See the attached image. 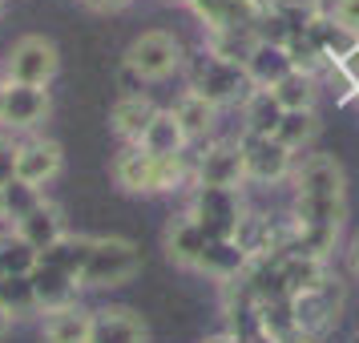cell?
Here are the masks:
<instances>
[{
  "label": "cell",
  "instance_id": "cell-42",
  "mask_svg": "<svg viewBox=\"0 0 359 343\" xmlns=\"http://www.w3.org/2000/svg\"><path fill=\"white\" fill-rule=\"evenodd\" d=\"M355 101H359V89H355Z\"/></svg>",
  "mask_w": 359,
  "mask_h": 343
},
{
  "label": "cell",
  "instance_id": "cell-41",
  "mask_svg": "<svg viewBox=\"0 0 359 343\" xmlns=\"http://www.w3.org/2000/svg\"><path fill=\"white\" fill-rule=\"evenodd\" d=\"M0 109H4V85H0Z\"/></svg>",
  "mask_w": 359,
  "mask_h": 343
},
{
  "label": "cell",
  "instance_id": "cell-20",
  "mask_svg": "<svg viewBox=\"0 0 359 343\" xmlns=\"http://www.w3.org/2000/svg\"><path fill=\"white\" fill-rule=\"evenodd\" d=\"M33 283V299H36V311H61V307H73L77 303V291H81V283L77 278L61 275V271H49V267H41L36 262V271L29 275Z\"/></svg>",
  "mask_w": 359,
  "mask_h": 343
},
{
  "label": "cell",
  "instance_id": "cell-8",
  "mask_svg": "<svg viewBox=\"0 0 359 343\" xmlns=\"http://www.w3.org/2000/svg\"><path fill=\"white\" fill-rule=\"evenodd\" d=\"M198 186H210V190H238L246 182L243 174V142L238 137H222V142H210L202 149V158L194 166Z\"/></svg>",
  "mask_w": 359,
  "mask_h": 343
},
{
  "label": "cell",
  "instance_id": "cell-27",
  "mask_svg": "<svg viewBox=\"0 0 359 343\" xmlns=\"http://www.w3.org/2000/svg\"><path fill=\"white\" fill-rule=\"evenodd\" d=\"M243 117H246V133H250V137H275L278 121H283V109H278V101L271 97V89H255V93L243 101Z\"/></svg>",
  "mask_w": 359,
  "mask_h": 343
},
{
  "label": "cell",
  "instance_id": "cell-33",
  "mask_svg": "<svg viewBox=\"0 0 359 343\" xmlns=\"http://www.w3.org/2000/svg\"><path fill=\"white\" fill-rule=\"evenodd\" d=\"M327 17L335 20L339 29H347V33L359 36V0H335V8H331Z\"/></svg>",
  "mask_w": 359,
  "mask_h": 343
},
{
  "label": "cell",
  "instance_id": "cell-44",
  "mask_svg": "<svg viewBox=\"0 0 359 343\" xmlns=\"http://www.w3.org/2000/svg\"><path fill=\"white\" fill-rule=\"evenodd\" d=\"M0 278H4V275H0Z\"/></svg>",
  "mask_w": 359,
  "mask_h": 343
},
{
  "label": "cell",
  "instance_id": "cell-1",
  "mask_svg": "<svg viewBox=\"0 0 359 343\" xmlns=\"http://www.w3.org/2000/svg\"><path fill=\"white\" fill-rule=\"evenodd\" d=\"M114 182L126 194H170L186 182V154L182 158H149L137 146H126L114 158Z\"/></svg>",
  "mask_w": 359,
  "mask_h": 343
},
{
  "label": "cell",
  "instance_id": "cell-13",
  "mask_svg": "<svg viewBox=\"0 0 359 343\" xmlns=\"http://www.w3.org/2000/svg\"><path fill=\"white\" fill-rule=\"evenodd\" d=\"M61 166H65V154H61V146L49 142V137H36V142L17 146V182L33 186V190L49 186V182L61 174Z\"/></svg>",
  "mask_w": 359,
  "mask_h": 343
},
{
  "label": "cell",
  "instance_id": "cell-12",
  "mask_svg": "<svg viewBox=\"0 0 359 343\" xmlns=\"http://www.w3.org/2000/svg\"><path fill=\"white\" fill-rule=\"evenodd\" d=\"M339 303H343V295H339V287H335V278H331L327 287H319V291L294 295L291 311H294V323H299V335L307 343L315 339V335H323L327 327L339 319Z\"/></svg>",
  "mask_w": 359,
  "mask_h": 343
},
{
  "label": "cell",
  "instance_id": "cell-16",
  "mask_svg": "<svg viewBox=\"0 0 359 343\" xmlns=\"http://www.w3.org/2000/svg\"><path fill=\"white\" fill-rule=\"evenodd\" d=\"M13 230L33 246L36 255H41V250H49L57 238H65V234H69V230H65V214H61V206H53V202H41V206L25 214Z\"/></svg>",
  "mask_w": 359,
  "mask_h": 343
},
{
  "label": "cell",
  "instance_id": "cell-29",
  "mask_svg": "<svg viewBox=\"0 0 359 343\" xmlns=\"http://www.w3.org/2000/svg\"><path fill=\"white\" fill-rule=\"evenodd\" d=\"M259 45V33H210V41L202 45L206 53H214L218 61H226V65H246L250 61V53Z\"/></svg>",
  "mask_w": 359,
  "mask_h": 343
},
{
  "label": "cell",
  "instance_id": "cell-26",
  "mask_svg": "<svg viewBox=\"0 0 359 343\" xmlns=\"http://www.w3.org/2000/svg\"><path fill=\"white\" fill-rule=\"evenodd\" d=\"M271 97L278 101L283 114H303V109H315V97H319V81L311 73H287L283 81L271 89Z\"/></svg>",
  "mask_w": 359,
  "mask_h": 343
},
{
  "label": "cell",
  "instance_id": "cell-18",
  "mask_svg": "<svg viewBox=\"0 0 359 343\" xmlns=\"http://www.w3.org/2000/svg\"><path fill=\"white\" fill-rule=\"evenodd\" d=\"M186 146H190V142H186L182 126L174 121V114H170V109H154V117H149V126H146V133H142L137 149L149 154V158H182Z\"/></svg>",
  "mask_w": 359,
  "mask_h": 343
},
{
  "label": "cell",
  "instance_id": "cell-32",
  "mask_svg": "<svg viewBox=\"0 0 359 343\" xmlns=\"http://www.w3.org/2000/svg\"><path fill=\"white\" fill-rule=\"evenodd\" d=\"M0 303H4V311H8L13 319H20V315L36 311L33 283H29V278H0Z\"/></svg>",
  "mask_w": 359,
  "mask_h": 343
},
{
  "label": "cell",
  "instance_id": "cell-37",
  "mask_svg": "<svg viewBox=\"0 0 359 343\" xmlns=\"http://www.w3.org/2000/svg\"><path fill=\"white\" fill-rule=\"evenodd\" d=\"M347 262H351V275L359 278V234H355V243H351V250H347Z\"/></svg>",
  "mask_w": 359,
  "mask_h": 343
},
{
  "label": "cell",
  "instance_id": "cell-15",
  "mask_svg": "<svg viewBox=\"0 0 359 343\" xmlns=\"http://www.w3.org/2000/svg\"><path fill=\"white\" fill-rule=\"evenodd\" d=\"M278 275H283V287L287 295H307V291H319L331 283L327 275V262L323 259H311V255H294V250H278Z\"/></svg>",
  "mask_w": 359,
  "mask_h": 343
},
{
  "label": "cell",
  "instance_id": "cell-4",
  "mask_svg": "<svg viewBox=\"0 0 359 343\" xmlns=\"http://www.w3.org/2000/svg\"><path fill=\"white\" fill-rule=\"evenodd\" d=\"M294 202L347 206V174L331 154H307L294 166Z\"/></svg>",
  "mask_w": 359,
  "mask_h": 343
},
{
  "label": "cell",
  "instance_id": "cell-6",
  "mask_svg": "<svg viewBox=\"0 0 359 343\" xmlns=\"http://www.w3.org/2000/svg\"><path fill=\"white\" fill-rule=\"evenodd\" d=\"M182 61H186V53H182L178 36L165 33V29H149V33H142L126 49V61L121 65H130L142 81H162L174 69H182Z\"/></svg>",
  "mask_w": 359,
  "mask_h": 343
},
{
  "label": "cell",
  "instance_id": "cell-17",
  "mask_svg": "<svg viewBox=\"0 0 359 343\" xmlns=\"http://www.w3.org/2000/svg\"><path fill=\"white\" fill-rule=\"evenodd\" d=\"M243 69H246V81L255 85V89H275L287 73H294L287 45H271V41H259Z\"/></svg>",
  "mask_w": 359,
  "mask_h": 343
},
{
  "label": "cell",
  "instance_id": "cell-3",
  "mask_svg": "<svg viewBox=\"0 0 359 343\" xmlns=\"http://www.w3.org/2000/svg\"><path fill=\"white\" fill-rule=\"evenodd\" d=\"M142 271V250L130 238H93V250H89V262L81 271V287H93V291H109V287H126L130 278H137Z\"/></svg>",
  "mask_w": 359,
  "mask_h": 343
},
{
  "label": "cell",
  "instance_id": "cell-23",
  "mask_svg": "<svg viewBox=\"0 0 359 343\" xmlns=\"http://www.w3.org/2000/svg\"><path fill=\"white\" fill-rule=\"evenodd\" d=\"M250 267V259H246V250L234 238L230 243H206V250H202V259H198L194 271H202V275L218 278V283H230V278H238Z\"/></svg>",
  "mask_w": 359,
  "mask_h": 343
},
{
  "label": "cell",
  "instance_id": "cell-19",
  "mask_svg": "<svg viewBox=\"0 0 359 343\" xmlns=\"http://www.w3.org/2000/svg\"><path fill=\"white\" fill-rule=\"evenodd\" d=\"M206 234H202V227H198L190 214H182V218H174L170 227H165V259L174 262V267H190L194 271L198 259H202V250H206Z\"/></svg>",
  "mask_w": 359,
  "mask_h": 343
},
{
  "label": "cell",
  "instance_id": "cell-25",
  "mask_svg": "<svg viewBox=\"0 0 359 343\" xmlns=\"http://www.w3.org/2000/svg\"><path fill=\"white\" fill-rule=\"evenodd\" d=\"M170 114H174V121L182 126L186 142H198V137H206V133L214 130V114H218V109H214L210 101H202L198 93L186 89V93L174 101V109H170Z\"/></svg>",
  "mask_w": 359,
  "mask_h": 343
},
{
  "label": "cell",
  "instance_id": "cell-35",
  "mask_svg": "<svg viewBox=\"0 0 359 343\" xmlns=\"http://www.w3.org/2000/svg\"><path fill=\"white\" fill-rule=\"evenodd\" d=\"M339 73L351 81V89H359V41H355V49H351V53L339 61Z\"/></svg>",
  "mask_w": 359,
  "mask_h": 343
},
{
  "label": "cell",
  "instance_id": "cell-21",
  "mask_svg": "<svg viewBox=\"0 0 359 343\" xmlns=\"http://www.w3.org/2000/svg\"><path fill=\"white\" fill-rule=\"evenodd\" d=\"M89 250H93V238H89V234H65V238H57L49 250H41V267L61 271V275H69V278L81 283V271H85V262H89Z\"/></svg>",
  "mask_w": 359,
  "mask_h": 343
},
{
  "label": "cell",
  "instance_id": "cell-24",
  "mask_svg": "<svg viewBox=\"0 0 359 343\" xmlns=\"http://www.w3.org/2000/svg\"><path fill=\"white\" fill-rule=\"evenodd\" d=\"M149 117H154V105H149L146 93H137V97H117L109 121H114V133L121 137V142L137 146L142 133H146V126H149Z\"/></svg>",
  "mask_w": 359,
  "mask_h": 343
},
{
  "label": "cell",
  "instance_id": "cell-9",
  "mask_svg": "<svg viewBox=\"0 0 359 343\" xmlns=\"http://www.w3.org/2000/svg\"><path fill=\"white\" fill-rule=\"evenodd\" d=\"M210 33H255L266 17V0H186Z\"/></svg>",
  "mask_w": 359,
  "mask_h": 343
},
{
  "label": "cell",
  "instance_id": "cell-11",
  "mask_svg": "<svg viewBox=\"0 0 359 343\" xmlns=\"http://www.w3.org/2000/svg\"><path fill=\"white\" fill-rule=\"evenodd\" d=\"M49 109H53L49 89H41V85L4 81V109H0V126H8V130H36V126L49 117Z\"/></svg>",
  "mask_w": 359,
  "mask_h": 343
},
{
  "label": "cell",
  "instance_id": "cell-28",
  "mask_svg": "<svg viewBox=\"0 0 359 343\" xmlns=\"http://www.w3.org/2000/svg\"><path fill=\"white\" fill-rule=\"evenodd\" d=\"M36 262H41V255L20 238L17 230L0 234V275L4 278H29L36 271Z\"/></svg>",
  "mask_w": 359,
  "mask_h": 343
},
{
  "label": "cell",
  "instance_id": "cell-40",
  "mask_svg": "<svg viewBox=\"0 0 359 343\" xmlns=\"http://www.w3.org/2000/svg\"><path fill=\"white\" fill-rule=\"evenodd\" d=\"M0 218H4V186H0Z\"/></svg>",
  "mask_w": 359,
  "mask_h": 343
},
{
  "label": "cell",
  "instance_id": "cell-14",
  "mask_svg": "<svg viewBox=\"0 0 359 343\" xmlns=\"http://www.w3.org/2000/svg\"><path fill=\"white\" fill-rule=\"evenodd\" d=\"M149 331L130 307H101L89 323V343H146Z\"/></svg>",
  "mask_w": 359,
  "mask_h": 343
},
{
  "label": "cell",
  "instance_id": "cell-39",
  "mask_svg": "<svg viewBox=\"0 0 359 343\" xmlns=\"http://www.w3.org/2000/svg\"><path fill=\"white\" fill-rule=\"evenodd\" d=\"M202 343H243L238 335H210V339H202Z\"/></svg>",
  "mask_w": 359,
  "mask_h": 343
},
{
  "label": "cell",
  "instance_id": "cell-5",
  "mask_svg": "<svg viewBox=\"0 0 359 343\" xmlns=\"http://www.w3.org/2000/svg\"><path fill=\"white\" fill-rule=\"evenodd\" d=\"M243 198L238 190H210V186H198L194 202H190V218H194L202 234L210 243H230L238 234V222H243Z\"/></svg>",
  "mask_w": 359,
  "mask_h": 343
},
{
  "label": "cell",
  "instance_id": "cell-31",
  "mask_svg": "<svg viewBox=\"0 0 359 343\" xmlns=\"http://www.w3.org/2000/svg\"><path fill=\"white\" fill-rule=\"evenodd\" d=\"M45 202V194L41 190H33V186H25V182H4V218H13V227H17L20 218L29 210H36Z\"/></svg>",
  "mask_w": 359,
  "mask_h": 343
},
{
  "label": "cell",
  "instance_id": "cell-2",
  "mask_svg": "<svg viewBox=\"0 0 359 343\" xmlns=\"http://www.w3.org/2000/svg\"><path fill=\"white\" fill-rule=\"evenodd\" d=\"M190 93H198L202 101H210L214 109H222V105H243L255 93V85L246 81L243 65H226L214 53L202 49L190 61Z\"/></svg>",
  "mask_w": 359,
  "mask_h": 343
},
{
  "label": "cell",
  "instance_id": "cell-22",
  "mask_svg": "<svg viewBox=\"0 0 359 343\" xmlns=\"http://www.w3.org/2000/svg\"><path fill=\"white\" fill-rule=\"evenodd\" d=\"M89 323H93V311L73 303V307L49 311L41 323V335L45 343H89Z\"/></svg>",
  "mask_w": 359,
  "mask_h": 343
},
{
  "label": "cell",
  "instance_id": "cell-36",
  "mask_svg": "<svg viewBox=\"0 0 359 343\" xmlns=\"http://www.w3.org/2000/svg\"><path fill=\"white\" fill-rule=\"evenodd\" d=\"M85 8H93V13H121L130 0H81Z\"/></svg>",
  "mask_w": 359,
  "mask_h": 343
},
{
  "label": "cell",
  "instance_id": "cell-38",
  "mask_svg": "<svg viewBox=\"0 0 359 343\" xmlns=\"http://www.w3.org/2000/svg\"><path fill=\"white\" fill-rule=\"evenodd\" d=\"M8 327H13V315H8V311H4V303H0V335H4V331H8Z\"/></svg>",
  "mask_w": 359,
  "mask_h": 343
},
{
  "label": "cell",
  "instance_id": "cell-30",
  "mask_svg": "<svg viewBox=\"0 0 359 343\" xmlns=\"http://www.w3.org/2000/svg\"><path fill=\"white\" fill-rule=\"evenodd\" d=\"M319 133V117H315V109H303V114H283V121H278L275 130V142H283V146L291 149H303L311 146V137Z\"/></svg>",
  "mask_w": 359,
  "mask_h": 343
},
{
  "label": "cell",
  "instance_id": "cell-43",
  "mask_svg": "<svg viewBox=\"0 0 359 343\" xmlns=\"http://www.w3.org/2000/svg\"><path fill=\"white\" fill-rule=\"evenodd\" d=\"M0 8H4V0H0Z\"/></svg>",
  "mask_w": 359,
  "mask_h": 343
},
{
  "label": "cell",
  "instance_id": "cell-7",
  "mask_svg": "<svg viewBox=\"0 0 359 343\" xmlns=\"http://www.w3.org/2000/svg\"><path fill=\"white\" fill-rule=\"evenodd\" d=\"M57 69H61V53H57V45H53L49 36H20L17 45H13V53H8V61H4V73H8V81L17 85H45L57 77Z\"/></svg>",
  "mask_w": 359,
  "mask_h": 343
},
{
  "label": "cell",
  "instance_id": "cell-10",
  "mask_svg": "<svg viewBox=\"0 0 359 343\" xmlns=\"http://www.w3.org/2000/svg\"><path fill=\"white\" fill-rule=\"evenodd\" d=\"M238 142H243V174L250 182H283L291 174L294 154L283 142H275V137H250V133H243Z\"/></svg>",
  "mask_w": 359,
  "mask_h": 343
},
{
  "label": "cell",
  "instance_id": "cell-34",
  "mask_svg": "<svg viewBox=\"0 0 359 343\" xmlns=\"http://www.w3.org/2000/svg\"><path fill=\"white\" fill-rule=\"evenodd\" d=\"M17 178V146L8 137H0V186Z\"/></svg>",
  "mask_w": 359,
  "mask_h": 343
}]
</instances>
